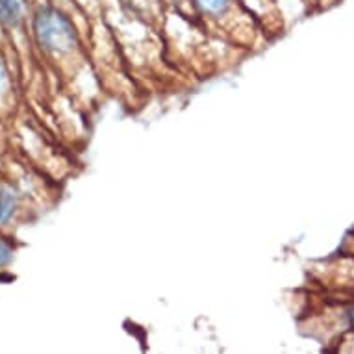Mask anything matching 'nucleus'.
Here are the masks:
<instances>
[{
	"label": "nucleus",
	"mask_w": 354,
	"mask_h": 354,
	"mask_svg": "<svg viewBox=\"0 0 354 354\" xmlns=\"http://www.w3.org/2000/svg\"><path fill=\"white\" fill-rule=\"evenodd\" d=\"M13 208H15V195L6 187H0V223H4L12 215Z\"/></svg>",
	"instance_id": "obj_2"
},
{
	"label": "nucleus",
	"mask_w": 354,
	"mask_h": 354,
	"mask_svg": "<svg viewBox=\"0 0 354 354\" xmlns=\"http://www.w3.org/2000/svg\"><path fill=\"white\" fill-rule=\"evenodd\" d=\"M0 8H2V15L8 19V21H12L15 23L19 17H21V0H0Z\"/></svg>",
	"instance_id": "obj_3"
},
{
	"label": "nucleus",
	"mask_w": 354,
	"mask_h": 354,
	"mask_svg": "<svg viewBox=\"0 0 354 354\" xmlns=\"http://www.w3.org/2000/svg\"><path fill=\"white\" fill-rule=\"evenodd\" d=\"M201 2H203L208 10H221V8L227 4L228 0H201Z\"/></svg>",
	"instance_id": "obj_5"
},
{
	"label": "nucleus",
	"mask_w": 354,
	"mask_h": 354,
	"mask_svg": "<svg viewBox=\"0 0 354 354\" xmlns=\"http://www.w3.org/2000/svg\"><path fill=\"white\" fill-rule=\"evenodd\" d=\"M0 15H2V8H0Z\"/></svg>",
	"instance_id": "obj_6"
},
{
	"label": "nucleus",
	"mask_w": 354,
	"mask_h": 354,
	"mask_svg": "<svg viewBox=\"0 0 354 354\" xmlns=\"http://www.w3.org/2000/svg\"><path fill=\"white\" fill-rule=\"evenodd\" d=\"M10 260H12V249L0 239V266H4Z\"/></svg>",
	"instance_id": "obj_4"
},
{
	"label": "nucleus",
	"mask_w": 354,
	"mask_h": 354,
	"mask_svg": "<svg viewBox=\"0 0 354 354\" xmlns=\"http://www.w3.org/2000/svg\"><path fill=\"white\" fill-rule=\"evenodd\" d=\"M35 35L41 47L53 53H64L75 45V28L64 13L43 8L35 15Z\"/></svg>",
	"instance_id": "obj_1"
}]
</instances>
